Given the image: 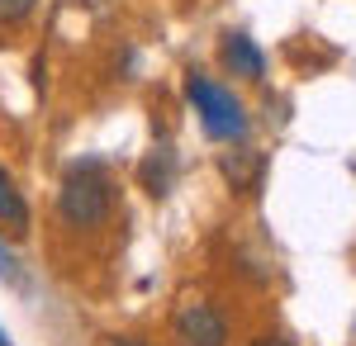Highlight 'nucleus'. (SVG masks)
Returning a JSON list of instances; mask_svg holds the SVG:
<instances>
[{"instance_id":"nucleus-7","label":"nucleus","mask_w":356,"mask_h":346,"mask_svg":"<svg viewBox=\"0 0 356 346\" xmlns=\"http://www.w3.org/2000/svg\"><path fill=\"white\" fill-rule=\"evenodd\" d=\"M171 181H176V157H171V147H162V152H152V157L143 161V186L152 190V195H166Z\"/></svg>"},{"instance_id":"nucleus-4","label":"nucleus","mask_w":356,"mask_h":346,"mask_svg":"<svg viewBox=\"0 0 356 346\" xmlns=\"http://www.w3.org/2000/svg\"><path fill=\"white\" fill-rule=\"evenodd\" d=\"M223 67H228L233 76L257 81L266 72V57H261V48H257L247 33H228V43H223Z\"/></svg>"},{"instance_id":"nucleus-6","label":"nucleus","mask_w":356,"mask_h":346,"mask_svg":"<svg viewBox=\"0 0 356 346\" xmlns=\"http://www.w3.org/2000/svg\"><path fill=\"white\" fill-rule=\"evenodd\" d=\"M223 176H228L233 190H257V181H261V157L257 152H233V157H223Z\"/></svg>"},{"instance_id":"nucleus-9","label":"nucleus","mask_w":356,"mask_h":346,"mask_svg":"<svg viewBox=\"0 0 356 346\" xmlns=\"http://www.w3.org/2000/svg\"><path fill=\"white\" fill-rule=\"evenodd\" d=\"M0 275H10V280L19 275V270H15V256H10V252H0Z\"/></svg>"},{"instance_id":"nucleus-12","label":"nucleus","mask_w":356,"mask_h":346,"mask_svg":"<svg viewBox=\"0 0 356 346\" xmlns=\"http://www.w3.org/2000/svg\"><path fill=\"white\" fill-rule=\"evenodd\" d=\"M0 346H10V342H5V332H0Z\"/></svg>"},{"instance_id":"nucleus-10","label":"nucleus","mask_w":356,"mask_h":346,"mask_svg":"<svg viewBox=\"0 0 356 346\" xmlns=\"http://www.w3.org/2000/svg\"><path fill=\"white\" fill-rule=\"evenodd\" d=\"M252 346H290V342H280V337H261V342H252Z\"/></svg>"},{"instance_id":"nucleus-11","label":"nucleus","mask_w":356,"mask_h":346,"mask_svg":"<svg viewBox=\"0 0 356 346\" xmlns=\"http://www.w3.org/2000/svg\"><path fill=\"white\" fill-rule=\"evenodd\" d=\"M114 346H147V342H134V337H119Z\"/></svg>"},{"instance_id":"nucleus-2","label":"nucleus","mask_w":356,"mask_h":346,"mask_svg":"<svg viewBox=\"0 0 356 346\" xmlns=\"http://www.w3.org/2000/svg\"><path fill=\"white\" fill-rule=\"evenodd\" d=\"M186 95L195 100V114H200V124H204V133H209V138H219V142H238V138L247 133L243 105L233 100V90H223V85H214L209 76L191 72V76H186Z\"/></svg>"},{"instance_id":"nucleus-3","label":"nucleus","mask_w":356,"mask_h":346,"mask_svg":"<svg viewBox=\"0 0 356 346\" xmlns=\"http://www.w3.org/2000/svg\"><path fill=\"white\" fill-rule=\"evenodd\" d=\"M176 337L186 346H228V322L214 304H181L176 308Z\"/></svg>"},{"instance_id":"nucleus-1","label":"nucleus","mask_w":356,"mask_h":346,"mask_svg":"<svg viewBox=\"0 0 356 346\" xmlns=\"http://www.w3.org/2000/svg\"><path fill=\"white\" fill-rule=\"evenodd\" d=\"M57 209H62V218H67L72 228H100V223L110 218V209H114L110 176H105L95 161L72 166L67 181H62V195H57Z\"/></svg>"},{"instance_id":"nucleus-8","label":"nucleus","mask_w":356,"mask_h":346,"mask_svg":"<svg viewBox=\"0 0 356 346\" xmlns=\"http://www.w3.org/2000/svg\"><path fill=\"white\" fill-rule=\"evenodd\" d=\"M29 10H33V0H0V19H10V24L24 19Z\"/></svg>"},{"instance_id":"nucleus-5","label":"nucleus","mask_w":356,"mask_h":346,"mask_svg":"<svg viewBox=\"0 0 356 346\" xmlns=\"http://www.w3.org/2000/svg\"><path fill=\"white\" fill-rule=\"evenodd\" d=\"M0 223L15 228V233H24V228H29V204H24V195H19L15 176H10L5 166H0Z\"/></svg>"}]
</instances>
